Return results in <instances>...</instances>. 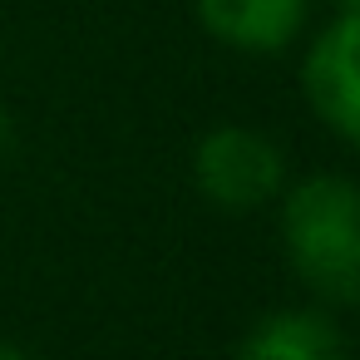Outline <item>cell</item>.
<instances>
[{"instance_id": "6da1fadb", "label": "cell", "mask_w": 360, "mask_h": 360, "mask_svg": "<svg viewBox=\"0 0 360 360\" xmlns=\"http://www.w3.org/2000/svg\"><path fill=\"white\" fill-rule=\"evenodd\" d=\"M360 198L345 178H306L281 212L296 271L330 301L350 306L360 286Z\"/></svg>"}, {"instance_id": "7a4b0ae2", "label": "cell", "mask_w": 360, "mask_h": 360, "mask_svg": "<svg viewBox=\"0 0 360 360\" xmlns=\"http://www.w3.org/2000/svg\"><path fill=\"white\" fill-rule=\"evenodd\" d=\"M193 173H198V188L217 202V207H232V212H247V207H262L281 193V153L276 143H266L262 134L252 129H217L198 143V158H193Z\"/></svg>"}, {"instance_id": "3957f363", "label": "cell", "mask_w": 360, "mask_h": 360, "mask_svg": "<svg viewBox=\"0 0 360 360\" xmlns=\"http://www.w3.org/2000/svg\"><path fill=\"white\" fill-rule=\"evenodd\" d=\"M355 45H360V20L355 11H340L311 45L306 65H301V84L311 109L321 114V124L330 134H340L345 143L360 139V79H355Z\"/></svg>"}, {"instance_id": "277c9868", "label": "cell", "mask_w": 360, "mask_h": 360, "mask_svg": "<svg viewBox=\"0 0 360 360\" xmlns=\"http://www.w3.org/2000/svg\"><path fill=\"white\" fill-rule=\"evenodd\" d=\"M198 20L232 50L271 55L306 25V0H198Z\"/></svg>"}, {"instance_id": "5b68a950", "label": "cell", "mask_w": 360, "mask_h": 360, "mask_svg": "<svg viewBox=\"0 0 360 360\" xmlns=\"http://www.w3.org/2000/svg\"><path fill=\"white\" fill-rule=\"evenodd\" d=\"M237 360H345V340L321 311H276L242 335Z\"/></svg>"}, {"instance_id": "8992f818", "label": "cell", "mask_w": 360, "mask_h": 360, "mask_svg": "<svg viewBox=\"0 0 360 360\" xmlns=\"http://www.w3.org/2000/svg\"><path fill=\"white\" fill-rule=\"evenodd\" d=\"M11 148V114H6V104H0V153Z\"/></svg>"}, {"instance_id": "52a82bcc", "label": "cell", "mask_w": 360, "mask_h": 360, "mask_svg": "<svg viewBox=\"0 0 360 360\" xmlns=\"http://www.w3.org/2000/svg\"><path fill=\"white\" fill-rule=\"evenodd\" d=\"M0 360H30L20 345H6V340H0Z\"/></svg>"}, {"instance_id": "ba28073f", "label": "cell", "mask_w": 360, "mask_h": 360, "mask_svg": "<svg viewBox=\"0 0 360 360\" xmlns=\"http://www.w3.org/2000/svg\"><path fill=\"white\" fill-rule=\"evenodd\" d=\"M335 6H340V11H355V6H360V0H335Z\"/></svg>"}]
</instances>
